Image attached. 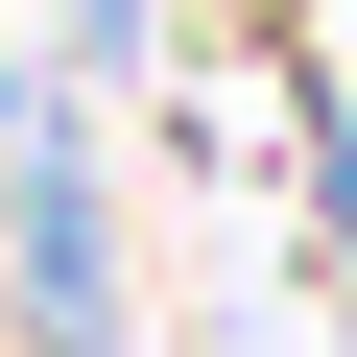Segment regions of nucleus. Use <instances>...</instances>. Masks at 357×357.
<instances>
[]
</instances>
